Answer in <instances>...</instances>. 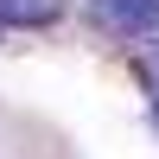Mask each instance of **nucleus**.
Returning a JSON list of instances; mask_svg holds the SVG:
<instances>
[{
  "mask_svg": "<svg viewBox=\"0 0 159 159\" xmlns=\"http://www.w3.org/2000/svg\"><path fill=\"white\" fill-rule=\"evenodd\" d=\"M89 13H96V25L115 32V38H147L159 25V0H89Z\"/></svg>",
  "mask_w": 159,
  "mask_h": 159,
  "instance_id": "obj_1",
  "label": "nucleus"
},
{
  "mask_svg": "<svg viewBox=\"0 0 159 159\" xmlns=\"http://www.w3.org/2000/svg\"><path fill=\"white\" fill-rule=\"evenodd\" d=\"M64 0H0V25H51Z\"/></svg>",
  "mask_w": 159,
  "mask_h": 159,
  "instance_id": "obj_2",
  "label": "nucleus"
},
{
  "mask_svg": "<svg viewBox=\"0 0 159 159\" xmlns=\"http://www.w3.org/2000/svg\"><path fill=\"white\" fill-rule=\"evenodd\" d=\"M140 83H147V96H153V108H159V45L140 51Z\"/></svg>",
  "mask_w": 159,
  "mask_h": 159,
  "instance_id": "obj_3",
  "label": "nucleus"
},
{
  "mask_svg": "<svg viewBox=\"0 0 159 159\" xmlns=\"http://www.w3.org/2000/svg\"><path fill=\"white\" fill-rule=\"evenodd\" d=\"M0 32H7V25H0Z\"/></svg>",
  "mask_w": 159,
  "mask_h": 159,
  "instance_id": "obj_4",
  "label": "nucleus"
}]
</instances>
